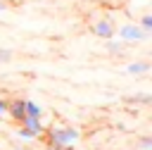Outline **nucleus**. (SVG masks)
Masks as SVG:
<instances>
[{"label":"nucleus","instance_id":"f257e3e1","mask_svg":"<svg viewBox=\"0 0 152 150\" xmlns=\"http://www.w3.org/2000/svg\"><path fill=\"white\" fill-rule=\"evenodd\" d=\"M45 133H48V148H52V150H59V148H64V145H69V143L76 145V140H78V136H81L78 129L71 126V124L50 126V129H45Z\"/></svg>","mask_w":152,"mask_h":150},{"label":"nucleus","instance_id":"f03ea898","mask_svg":"<svg viewBox=\"0 0 152 150\" xmlns=\"http://www.w3.org/2000/svg\"><path fill=\"white\" fill-rule=\"evenodd\" d=\"M116 33H119V38L126 40V43H140V40H147V38H150V33L142 31L140 26H135V24H124L121 29H116Z\"/></svg>","mask_w":152,"mask_h":150},{"label":"nucleus","instance_id":"7ed1b4c3","mask_svg":"<svg viewBox=\"0 0 152 150\" xmlns=\"http://www.w3.org/2000/svg\"><path fill=\"white\" fill-rule=\"evenodd\" d=\"M97 38H102V40H107V38H114V33H116V26H114V21L112 19H100V21H95L93 24V29H90Z\"/></svg>","mask_w":152,"mask_h":150},{"label":"nucleus","instance_id":"20e7f679","mask_svg":"<svg viewBox=\"0 0 152 150\" xmlns=\"http://www.w3.org/2000/svg\"><path fill=\"white\" fill-rule=\"evenodd\" d=\"M7 114H10V117H12L17 124H21V121H24V117H26L24 100H19V98H17V100H12V102L7 105Z\"/></svg>","mask_w":152,"mask_h":150},{"label":"nucleus","instance_id":"39448f33","mask_svg":"<svg viewBox=\"0 0 152 150\" xmlns=\"http://www.w3.org/2000/svg\"><path fill=\"white\" fill-rule=\"evenodd\" d=\"M152 69V64L147 62V60H138V62H131L128 67H126V71L128 74H133V76H140V74H147Z\"/></svg>","mask_w":152,"mask_h":150},{"label":"nucleus","instance_id":"423d86ee","mask_svg":"<svg viewBox=\"0 0 152 150\" xmlns=\"http://www.w3.org/2000/svg\"><path fill=\"white\" fill-rule=\"evenodd\" d=\"M26 129H31L36 136H40V133H45V126H43V121H40V117H24V121H21Z\"/></svg>","mask_w":152,"mask_h":150},{"label":"nucleus","instance_id":"0eeeda50","mask_svg":"<svg viewBox=\"0 0 152 150\" xmlns=\"http://www.w3.org/2000/svg\"><path fill=\"white\" fill-rule=\"evenodd\" d=\"M24 110L26 117H43V105H38L36 100H24Z\"/></svg>","mask_w":152,"mask_h":150},{"label":"nucleus","instance_id":"6e6552de","mask_svg":"<svg viewBox=\"0 0 152 150\" xmlns=\"http://www.w3.org/2000/svg\"><path fill=\"white\" fill-rule=\"evenodd\" d=\"M104 48H107V52H109V55H121V52L126 50V40L121 43V40H114V38H107V45H104Z\"/></svg>","mask_w":152,"mask_h":150},{"label":"nucleus","instance_id":"1a4fd4ad","mask_svg":"<svg viewBox=\"0 0 152 150\" xmlns=\"http://www.w3.org/2000/svg\"><path fill=\"white\" fill-rule=\"evenodd\" d=\"M17 136H19V138H24V140H33V138H38V136H36L31 129H26L24 124H19V129H17Z\"/></svg>","mask_w":152,"mask_h":150},{"label":"nucleus","instance_id":"9d476101","mask_svg":"<svg viewBox=\"0 0 152 150\" xmlns=\"http://www.w3.org/2000/svg\"><path fill=\"white\" fill-rule=\"evenodd\" d=\"M140 29L147 31V33H152V14H142L140 17Z\"/></svg>","mask_w":152,"mask_h":150},{"label":"nucleus","instance_id":"9b49d317","mask_svg":"<svg viewBox=\"0 0 152 150\" xmlns=\"http://www.w3.org/2000/svg\"><path fill=\"white\" fill-rule=\"evenodd\" d=\"M128 102H142V105H150V102H152V95H147V93H138V95L128 98Z\"/></svg>","mask_w":152,"mask_h":150},{"label":"nucleus","instance_id":"f8f14e48","mask_svg":"<svg viewBox=\"0 0 152 150\" xmlns=\"http://www.w3.org/2000/svg\"><path fill=\"white\" fill-rule=\"evenodd\" d=\"M14 55H12V50H7V48H0V64L2 62H10Z\"/></svg>","mask_w":152,"mask_h":150},{"label":"nucleus","instance_id":"ddd939ff","mask_svg":"<svg viewBox=\"0 0 152 150\" xmlns=\"http://www.w3.org/2000/svg\"><path fill=\"white\" fill-rule=\"evenodd\" d=\"M140 150H152V138L150 136H142L140 138Z\"/></svg>","mask_w":152,"mask_h":150},{"label":"nucleus","instance_id":"4468645a","mask_svg":"<svg viewBox=\"0 0 152 150\" xmlns=\"http://www.w3.org/2000/svg\"><path fill=\"white\" fill-rule=\"evenodd\" d=\"M7 105H10V102H7L5 98H0V119H2L5 114H7Z\"/></svg>","mask_w":152,"mask_h":150},{"label":"nucleus","instance_id":"2eb2a0df","mask_svg":"<svg viewBox=\"0 0 152 150\" xmlns=\"http://www.w3.org/2000/svg\"><path fill=\"white\" fill-rule=\"evenodd\" d=\"M5 10H7V2H5V0H0V14H2Z\"/></svg>","mask_w":152,"mask_h":150},{"label":"nucleus","instance_id":"dca6fc26","mask_svg":"<svg viewBox=\"0 0 152 150\" xmlns=\"http://www.w3.org/2000/svg\"><path fill=\"white\" fill-rule=\"evenodd\" d=\"M45 150H52V148H45Z\"/></svg>","mask_w":152,"mask_h":150}]
</instances>
